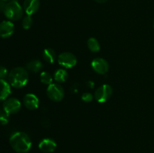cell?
<instances>
[{"label": "cell", "instance_id": "6da1fadb", "mask_svg": "<svg viewBox=\"0 0 154 153\" xmlns=\"http://www.w3.org/2000/svg\"><path fill=\"white\" fill-rule=\"evenodd\" d=\"M9 142L11 148L17 153H27L32 148V140L25 132L17 131L11 136Z\"/></svg>", "mask_w": 154, "mask_h": 153}, {"label": "cell", "instance_id": "7a4b0ae2", "mask_svg": "<svg viewBox=\"0 0 154 153\" xmlns=\"http://www.w3.org/2000/svg\"><path fill=\"white\" fill-rule=\"evenodd\" d=\"M8 81L14 88H23L29 81L28 70L23 67L14 68L8 73Z\"/></svg>", "mask_w": 154, "mask_h": 153}, {"label": "cell", "instance_id": "3957f363", "mask_svg": "<svg viewBox=\"0 0 154 153\" xmlns=\"http://www.w3.org/2000/svg\"><path fill=\"white\" fill-rule=\"evenodd\" d=\"M3 13L8 20L17 21L22 18L23 8L17 0H11L6 3Z\"/></svg>", "mask_w": 154, "mask_h": 153}, {"label": "cell", "instance_id": "277c9868", "mask_svg": "<svg viewBox=\"0 0 154 153\" xmlns=\"http://www.w3.org/2000/svg\"><path fill=\"white\" fill-rule=\"evenodd\" d=\"M47 95L50 100L54 102H60L64 98L65 91L60 83L53 82L51 85L48 86Z\"/></svg>", "mask_w": 154, "mask_h": 153}, {"label": "cell", "instance_id": "5b68a950", "mask_svg": "<svg viewBox=\"0 0 154 153\" xmlns=\"http://www.w3.org/2000/svg\"><path fill=\"white\" fill-rule=\"evenodd\" d=\"M57 62L63 68L70 69L76 65L78 63V58L72 52H63L58 56Z\"/></svg>", "mask_w": 154, "mask_h": 153}, {"label": "cell", "instance_id": "8992f818", "mask_svg": "<svg viewBox=\"0 0 154 153\" xmlns=\"http://www.w3.org/2000/svg\"><path fill=\"white\" fill-rule=\"evenodd\" d=\"M113 94V88L108 84H103L96 89L94 93V98L99 103H105L109 100Z\"/></svg>", "mask_w": 154, "mask_h": 153}, {"label": "cell", "instance_id": "52a82bcc", "mask_svg": "<svg viewBox=\"0 0 154 153\" xmlns=\"http://www.w3.org/2000/svg\"><path fill=\"white\" fill-rule=\"evenodd\" d=\"M21 102L16 98H8L4 100L2 108L8 116L17 113L21 109Z\"/></svg>", "mask_w": 154, "mask_h": 153}, {"label": "cell", "instance_id": "ba28073f", "mask_svg": "<svg viewBox=\"0 0 154 153\" xmlns=\"http://www.w3.org/2000/svg\"><path fill=\"white\" fill-rule=\"evenodd\" d=\"M91 68L96 73L104 75L109 70V64L105 58H96L91 62Z\"/></svg>", "mask_w": 154, "mask_h": 153}, {"label": "cell", "instance_id": "9c48e42d", "mask_svg": "<svg viewBox=\"0 0 154 153\" xmlns=\"http://www.w3.org/2000/svg\"><path fill=\"white\" fill-rule=\"evenodd\" d=\"M23 105L26 109L29 110H35L38 109L39 106V99L37 95H35L33 93H27L24 95L23 98Z\"/></svg>", "mask_w": 154, "mask_h": 153}, {"label": "cell", "instance_id": "30bf717a", "mask_svg": "<svg viewBox=\"0 0 154 153\" xmlns=\"http://www.w3.org/2000/svg\"><path fill=\"white\" fill-rule=\"evenodd\" d=\"M57 142L51 138H44L39 142L38 148L45 153H52L57 148Z\"/></svg>", "mask_w": 154, "mask_h": 153}, {"label": "cell", "instance_id": "8fae6325", "mask_svg": "<svg viewBox=\"0 0 154 153\" xmlns=\"http://www.w3.org/2000/svg\"><path fill=\"white\" fill-rule=\"evenodd\" d=\"M14 32V25L11 20H3L0 22V38H8Z\"/></svg>", "mask_w": 154, "mask_h": 153}, {"label": "cell", "instance_id": "7c38bea8", "mask_svg": "<svg viewBox=\"0 0 154 153\" xmlns=\"http://www.w3.org/2000/svg\"><path fill=\"white\" fill-rule=\"evenodd\" d=\"M40 8L39 0H24L23 8L27 15H32L38 10Z\"/></svg>", "mask_w": 154, "mask_h": 153}, {"label": "cell", "instance_id": "4fadbf2b", "mask_svg": "<svg viewBox=\"0 0 154 153\" xmlns=\"http://www.w3.org/2000/svg\"><path fill=\"white\" fill-rule=\"evenodd\" d=\"M11 86L8 81L5 79H0V101L5 100L8 98L11 92Z\"/></svg>", "mask_w": 154, "mask_h": 153}, {"label": "cell", "instance_id": "5bb4252c", "mask_svg": "<svg viewBox=\"0 0 154 153\" xmlns=\"http://www.w3.org/2000/svg\"><path fill=\"white\" fill-rule=\"evenodd\" d=\"M43 68V64L39 59H32L26 64V69L32 73H38Z\"/></svg>", "mask_w": 154, "mask_h": 153}, {"label": "cell", "instance_id": "9a60e30c", "mask_svg": "<svg viewBox=\"0 0 154 153\" xmlns=\"http://www.w3.org/2000/svg\"><path fill=\"white\" fill-rule=\"evenodd\" d=\"M53 77H54V80L57 83H62L67 80L69 77V74L65 68H60L57 69L54 72Z\"/></svg>", "mask_w": 154, "mask_h": 153}, {"label": "cell", "instance_id": "2e32d148", "mask_svg": "<svg viewBox=\"0 0 154 153\" xmlns=\"http://www.w3.org/2000/svg\"><path fill=\"white\" fill-rule=\"evenodd\" d=\"M42 57L44 60L49 64H53L56 61V59H57L56 52L51 48H46L44 50Z\"/></svg>", "mask_w": 154, "mask_h": 153}, {"label": "cell", "instance_id": "e0dca14e", "mask_svg": "<svg viewBox=\"0 0 154 153\" xmlns=\"http://www.w3.org/2000/svg\"><path fill=\"white\" fill-rule=\"evenodd\" d=\"M87 46L92 52H97L100 50V44L96 38H90L87 40Z\"/></svg>", "mask_w": 154, "mask_h": 153}, {"label": "cell", "instance_id": "ac0fdd59", "mask_svg": "<svg viewBox=\"0 0 154 153\" xmlns=\"http://www.w3.org/2000/svg\"><path fill=\"white\" fill-rule=\"evenodd\" d=\"M54 77L50 73L47 71H42L40 74V81L45 85L49 86L53 83Z\"/></svg>", "mask_w": 154, "mask_h": 153}, {"label": "cell", "instance_id": "d6986e66", "mask_svg": "<svg viewBox=\"0 0 154 153\" xmlns=\"http://www.w3.org/2000/svg\"><path fill=\"white\" fill-rule=\"evenodd\" d=\"M33 24V19L31 15H26L22 20V26L24 29L28 30L32 27Z\"/></svg>", "mask_w": 154, "mask_h": 153}, {"label": "cell", "instance_id": "ffe728a7", "mask_svg": "<svg viewBox=\"0 0 154 153\" xmlns=\"http://www.w3.org/2000/svg\"><path fill=\"white\" fill-rule=\"evenodd\" d=\"M93 98H94V95H93L90 92H85L81 95V100L84 102H86V103L91 102L93 100Z\"/></svg>", "mask_w": 154, "mask_h": 153}, {"label": "cell", "instance_id": "44dd1931", "mask_svg": "<svg viewBox=\"0 0 154 153\" xmlns=\"http://www.w3.org/2000/svg\"><path fill=\"white\" fill-rule=\"evenodd\" d=\"M8 116H9L3 110H0V123L2 124H5L8 122Z\"/></svg>", "mask_w": 154, "mask_h": 153}, {"label": "cell", "instance_id": "7402d4cb", "mask_svg": "<svg viewBox=\"0 0 154 153\" xmlns=\"http://www.w3.org/2000/svg\"><path fill=\"white\" fill-rule=\"evenodd\" d=\"M8 75V69L4 66L0 65V79H5Z\"/></svg>", "mask_w": 154, "mask_h": 153}, {"label": "cell", "instance_id": "603a6c76", "mask_svg": "<svg viewBox=\"0 0 154 153\" xmlns=\"http://www.w3.org/2000/svg\"><path fill=\"white\" fill-rule=\"evenodd\" d=\"M5 4H6V3L4 1H2V0H0V11H3Z\"/></svg>", "mask_w": 154, "mask_h": 153}, {"label": "cell", "instance_id": "cb8c5ba5", "mask_svg": "<svg viewBox=\"0 0 154 153\" xmlns=\"http://www.w3.org/2000/svg\"><path fill=\"white\" fill-rule=\"evenodd\" d=\"M94 1L98 3H105L106 2H108V0H94Z\"/></svg>", "mask_w": 154, "mask_h": 153}, {"label": "cell", "instance_id": "d4e9b609", "mask_svg": "<svg viewBox=\"0 0 154 153\" xmlns=\"http://www.w3.org/2000/svg\"><path fill=\"white\" fill-rule=\"evenodd\" d=\"M153 28H154V19H153Z\"/></svg>", "mask_w": 154, "mask_h": 153}, {"label": "cell", "instance_id": "484cf974", "mask_svg": "<svg viewBox=\"0 0 154 153\" xmlns=\"http://www.w3.org/2000/svg\"><path fill=\"white\" fill-rule=\"evenodd\" d=\"M2 1H4V2H5V1H9V0H2Z\"/></svg>", "mask_w": 154, "mask_h": 153}]
</instances>
